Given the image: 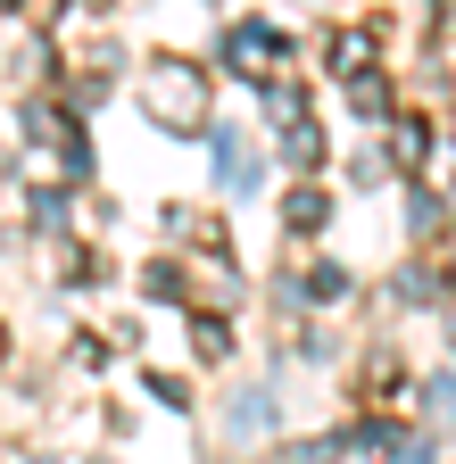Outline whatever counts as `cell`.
<instances>
[{"instance_id":"cell-1","label":"cell","mask_w":456,"mask_h":464,"mask_svg":"<svg viewBox=\"0 0 456 464\" xmlns=\"http://www.w3.org/2000/svg\"><path fill=\"white\" fill-rule=\"evenodd\" d=\"M141 100H150V116H158V125L191 133V116H199V75H191V67H158V75L141 83Z\"/></svg>"},{"instance_id":"cell-2","label":"cell","mask_w":456,"mask_h":464,"mask_svg":"<svg viewBox=\"0 0 456 464\" xmlns=\"http://www.w3.org/2000/svg\"><path fill=\"white\" fill-rule=\"evenodd\" d=\"M224 58H233V75H266V58H274V34H257V25H233L224 34Z\"/></svg>"},{"instance_id":"cell-3","label":"cell","mask_w":456,"mask_h":464,"mask_svg":"<svg viewBox=\"0 0 456 464\" xmlns=\"http://www.w3.org/2000/svg\"><path fill=\"white\" fill-rule=\"evenodd\" d=\"M423 158H432V133L415 125V116H398V125H390V166H398V174H415Z\"/></svg>"},{"instance_id":"cell-4","label":"cell","mask_w":456,"mask_h":464,"mask_svg":"<svg viewBox=\"0 0 456 464\" xmlns=\"http://www.w3.org/2000/svg\"><path fill=\"white\" fill-rule=\"evenodd\" d=\"M216 166H224V183H249V141L233 125H216Z\"/></svg>"},{"instance_id":"cell-5","label":"cell","mask_w":456,"mask_h":464,"mask_svg":"<svg viewBox=\"0 0 456 464\" xmlns=\"http://www.w3.org/2000/svg\"><path fill=\"white\" fill-rule=\"evenodd\" d=\"M324 208H332V199H324L315 183H299V191H291V208H282V216H291V232H315V224H324Z\"/></svg>"},{"instance_id":"cell-6","label":"cell","mask_w":456,"mask_h":464,"mask_svg":"<svg viewBox=\"0 0 456 464\" xmlns=\"http://www.w3.org/2000/svg\"><path fill=\"white\" fill-rule=\"evenodd\" d=\"M199 332V357H233V332H224V315H191Z\"/></svg>"},{"instance_id":"cell-7","label":"cell","mask_w":456,"mask_h":464,"mask_svg":"<svg viewBox=\"0 0 456 464\" xmlns=\"http://www.w3.org/2000/svg\"><path fill=\"white\" fill-rule=\"evenodd\" d=\"M332 58H340V75H357L365 58H374V34H340V42H332Z\"/></svg>"},{"instance_id":"cell-8","label":"cell","mask_w":456,"mask_h":464,"mask_svg":"<svg viewBox=\"0 0 456 464\" xmlns=\"http://www.w3.org/2000/svg\"><path fill=\"white\" fill-rule=\"evenodd\" d=\"M282 158H291V166H315V158H324V141H315L307 125H291V133H282Z\"/></svg>"},{"instance_id":"cell-9","label":"cell","mask_w":456,"mask_h":464,"mask_svg":"<svg viewBox=\"0 0 456 464\" xmlns=\"http://www.w3.org/2000/svg\"><path fill=\"white\" fill-rule=\"evenodd\" d=\"M307 290H315V299H340V290H349V274H340V266H315Z\"/></svg>"},{"instance_id":"cell-10","label":"cell","mask_w":456,"mask_h":464,"mask_svg":"<svg viewBox=\"0 0 456 464\" xmlns=\"http://www.w3.org/2000/svg\"><path fill=\"white\" fill-rule=\"evenodd\" d=\"M332 456H340V440H299L291 448V464H332Z\"/></svg>"},{"instance_id":"cell-11","label":"cell","mask_w":456,"mask_h":464,"mask_svg":"<svg viewBox=\"0 0 456 464\" xmlns=\"http://www.w3.org/2000/svg\"><path fill=\"white\" fill-rule=\"evenodd\" d=\"M432 398H440V415H456V373H440V382H432Z\"/></svg>"},{"instance_id":"cell-12","label":"cell","mask_w":456,"mask_h":464,"mask_svg":"<svg viewBox=\"0 0 456 464\" xmlns=\"http://www.w3.org/2000/svg\"><path fill=\"white\" fill-rule=\"evenodd\" d=\"M448 340H456V315H448Z\"/></svg>"},{"instance_id":"cell-13","label":"cell","mask_w":456,"mask_h":464,"mask_svg":"<svg viewBox=\"0 0 456 464\" xmlns=\"http://www.w3.org/2000/svg\"><path fill=\"white\" fill-rule=\"evenodd\" d=\"M0 348H9V332H0Z\"/></svg>"}]
</instances>
